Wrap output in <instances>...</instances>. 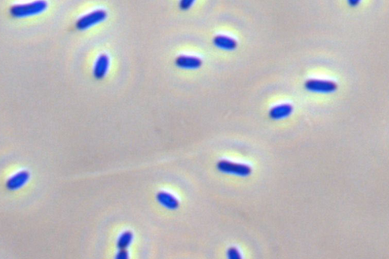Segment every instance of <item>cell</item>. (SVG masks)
Here are the masks:
<instances>
[{"label":"cell","instance_id":"5bb4252c","mask_svg":"<svg viewBox=\"0 0 389 259\" xmlns=\"http://www.w3.org/2000/svg\"><path fill=\"white\" fill-rule=\"evenodd\" d=\"M128 258V253L126 249H120V252L117 254V259H126Z\"/></svg>","mask_w":389,"mask_h":259},{"label":"cell","instance_id":"8992f818","mask_svg":"<svg viewBox=\"0 0 389 259\" xmlns=\"http://www.w3.org/2000/svg\"><path fill=\"white\" fill-rule=\"evenodd\" d=\"M293 107L290 104H288V103L280 104V105L275 106L271 109L269 116L272 119L278 120V119L288 117L293 113Z\"/></svg>","mask_w":389,"mask_h":259},{"label":"cell","instance_id":"30bf717a","mask_svg":"<svg viewBox=\"0 0 389 259\" xmlns=\"http://www.w3.org/2000/svg\"><path fill=\"white\" fill-rule=\"evenodd\" d=\"M157 198L159 203L165 207L166 209L173 210L179 207L178 200L169 193L161 192L157 194Z\"/></svg>","mask_w":389,"mask_h":259},{"label":"cell","instance_id":"5b68a950","mask_svg":"<svg viewBox=\"0 0 389 259\" xmlns=\"http://www.w3.org/2000/svg\"><path fill=\"white\" fill-rule=\"evenodd\" d=\"M176 65L184 69H196L202 66L203 61L196 56H180L176 59Z\"/></svg>","mask_w":389,"mask_h":259},{"label":"cell","instance_id":"7a4b0ae2","mask_svg":"<svg viewBox=\"0 0 389 259\" xmlns=\"http://www.w3.org/2000/svg\"><path fill=\"white\" fill-rule=\"evenodd\" d=\"M218 170L224 174H233L238 177H248L250 175L252 172L251 167L248 165L243 164V163H233L231 161H219L217 165Z\"/></svg>","mask_w":389,"mask_h":259},{"label":"cell","instance_id":"277c9868","mask_svg":"<svg viewBox=\"0 0 389 259\" xmlns=\"http://www.w3.org/2000/svg\"><path fill=\"white\" fill-rule=\"evenodd\" d=\"M107 13L102 9L94 11L92 13L86 15L79 19L76 26L79 30H85L87 28L97 25L98 23L104 21L107 18Z\"/></svg>","mask_w":389,"mask_h":259},{"label":"cell","instance_id":"8fae6325","mask_svg":"<svg viewBox=\"0 0 389 259\" xmlns=\"http://www.w3.org/2000/svg\"><path fill=\"white\" fill-rule=\"evenodd\" d=\"M132 240H133V234H132V233L125 232L119 237V241H118V247L120 249H126V248L131 243Z\"/></svg>","mask_w":389,"mask_h":259},{"label":"cell","instance_id":"52a82bcc","mask_svg":"<svg viewBox=\"0 0 389 259\" xmlns=\"http://www.w3.org/2000/svg\"><path fill=\"white\" fill-rule=\"evenodd\" d=\"M110 60L107 55L101 54L98 57L94 66V75L98 79H101L106 76L108 71Z\"/></svg>","mask_w":389,"mask_h":259},{"label":"cell","instance_id":"ba28073f","mask_svg":"<svg viewBox=\"0 0 389 259\" xmlns=\"http://www.w3.org/2000/svg\"><path fill=\"white\" fill-rule=\"evenodd\" d=\"M29 174L27 171H21L17 173L16 175L11 177L7 182L8 189L10 190H16L22 187L29 179Z\"/></svg>","mask_w":389,"mask_h":259},{"label":"cell","instance_id":"9a60e30c","mask_svg":"<svg viewBox=\"0 0 389 259\" xmlns=\"http://www.w3.org/2000/svg\"><path fill=\"white\" fill-rule=\"evenodd\" d=\"M347 1H348V3H349L351 6L355 7V6H356V5L360 2L361 0H347Z\"/></svg>","mask_w":389,"mask_h":259},{"label":"cell","instance_id":"9c48e42d","mask_svg":"<svg viewBox=\"0 0 389 259\" xmlns=\"http://www.w3.org/2000/svg\"><path fill=\"white\" fill-rule=\"evenodd\" d=\"M214 44L217 48L225 50H234L237 47V42L234 39L226 35H218L215 37Z\"/></svg>","mask_w":389,"mask_h":259},{"label":"cell","instance_id":"7c38bea8","mask_svg":"<svg viewBox=\"0 0 389 259\" xmlns=\"http://www.w3.org/2000/svg\"><path fill=\"white\" fill-rule=\"evenodd\" d=\"M227 258L230 259H240L241 254L237 248L231 247L227 250Z\"/></svg>","mask_w":389,"mask_h":259},{"label":"cell","instance_id":"4fadbf2b","mask_svg":"<svg viewBox=\"0 0 389 259\" xmlns=\"http://www.w3.org/2000/svg\"><path fill=\"white\" fill-rule=\"evenodd\" d=\"M196 0H180V8L182 10H188L192 7Z\"/></svg>","mask_w":389,"mask_h":259},{"label":"cell","instance_id":"3957f363","mask_svg":"<svg viewBox=\"0 0 389 259\" xmlns=\"http://www.w3.org/2000/svg\"><path fill=\"white\" fill-rule=\"evenodd\" d=\"M305 88L316 93H332L337 90L338 84L332 81L309 79L305 83Z\"/></svg>","mask_w":389,"mask_h":259},{"label":"cell","instance_id":"6da1fadb","mask_svg":"<svg viewBox=\"0 0 389 259\" xmlns=\"http://www.w3.org/2000/svg\"><path fill=\"white\" fill-rule=\"evenodd\" d=\"M45 0H37L30 3L16 5L11 8L10 13L15 18H24L43 13L47 9Z\"/></svg>","mask_w":389,"mask_h":259}]
</instances>
